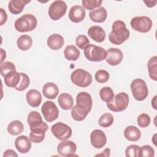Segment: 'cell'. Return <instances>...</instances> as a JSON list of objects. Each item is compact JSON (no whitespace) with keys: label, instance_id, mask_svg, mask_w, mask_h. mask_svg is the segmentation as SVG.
<instances>
[{"label":"cell","instance_id":"obj_5","mask_svg":"<svg viewBox=\"0 0 157 157\" xmlns=\"http://www.w3.org/2000/svg\"><path fill=\"white\" fill-rule=\"evenodd\" d=\"M134 98L139 101H144L148 94V90L145 82L141 78L133 80L130 85Z\"/></svg>","mask_w":157,"mask_h":157},{"label":"cell","instance_id":"obj_9","mask_svg":"<svg viewBox=\"0 0 157 157\" xmlns=\"http://www.w3.org/2000/svg\"><path fill=\"white\" fill-rule=\"evenodd\" d=\"M51 131L54 136L60 140H65L69 139L72 133L71 127L62 122H58L52 125Z\"/></svg>","mask_w":157,"mask_h":157},{"label":"cell","instance_id":"obj_46","mask_svg":"<svg viewBox=\"0 0 157 157\" xmlns=\"http://www.w3.org/2000/svg\"><path fill=\"white\" fill-rule=\"evenodd\" d=\"M144 3L146 4V6H147V7H154V6L156 5V2H157V1H156V0H155V1H144Z\"/></svg>","mask_w":157,"mask_h":157},{"label":"cell","instance_id":"obj_28","mask_svg":"<svg viewBox=\"0 0 157 157\" xmlns=\"http://www.w3.org/2000/svg\"><path fill=\"white\" fill-rule=\"evenodd\" d=\"M58 102L59 106L64 110L71 109L74 104V99L72 96L66 93H61L59 95L58 98Z\"/></svg>","mask_w":157,"mask_h":157},{"label":"cell","instance_id":"obj_36","mask_svg":"<svg viewBox=\"0 0 157 157\" xmlns=\"http://www.w3.org/2000/svg\"><path fill=\"white\" fill-rule=\"evenodd\" d=\"M12 71H16L15 66L13 63L10 61H5L1 63L0 71L2 77H4L5 75H6L7 74Z\"/></svg>","mask_w":157,"mask_h":157},{"label":"cell","instance_id":"obj_44","mask_svg":"<svg viewBox=\"0 0 157 157\" xmlns=\"http://www.w3.org/2000/svg\"><path fill=\"white\" fill-rule=\"evenodd\" d=\"M9 156H13V157H17L18 155L15 153V151L12 149H8L6 150L3 154V157H9Z\"/></svg>","mask_w":157,"mask_h":157},{"label":"cell","instance_id":"obj_40","mask_svg":"<svg viewBox=\"0 0 157 157\" xmlns=\"http://www.w3.org/2000/svg\"><path fill=\"white\" fill-rule=\"evenodd\" d=\"M137 124L141 128H146L150 123V117L147 113H141L137 117Z\"/></svg>","mask_w":157,"mask_h":157},{"label":"cell","instance_id":"obj_20","mask_svg":"<svg viewBox=\"0 0 157 157\" xmlns=\"http://www.w3.org/2000/svg\"><path fill=\"white\" fill-rule=\"evenodd\" d=\"M47 45L53 50H58L62 48L64 40L63 37L59 34H53L50 35L47 40Z\"/></svg>","mask_w":157,"mask_h":157},{"label":"cell","instance_id":"obj_17","mask_svg":"<svg viewBox=\"0 0 157 157\" xmlns=\"http://www.w3.org/2000/svg\"><path fill=\"white\" fill-rule=\"evenodd\" d=\"M26 98L28 104L33 107H37L42 102V94L37 90H29L26 94Z\"/></svg>","mask_w":157,"mask_h":157},{"label":"cell","instance_id":"obj_32","mask_svg":"<svg viewBox=\"0 0 157 157\" xmlns=\"http://www.w3.org/2000/svg\"><path fill=\"white\" fill-rule=\"evenodd\" d=\"M147 67L150 77L154 81L157 80V57L154 56L148 61Z\"/></svg>","mask_w":157,"mask_h":157},{"label":"cell","instance_id":"obj_39","mask_svg":"<svg viewBox=\"0 0 157 157\" xmlns=\"http://www.w3.org/2000/svg\"><path fill=\"white\" fill-rule=\"evenodd\" d=\"M155 155L154 149L148 145H145L139 147V157L142 156H151L153 157Z\"/></svg>","mask_w":157,"mask_h":157},{"label":"cell","instance_id":"obj_43","mask_svg":"<svg viewBox=\"0 0 157 157\" xmlns=\"http://www.w3.org/2000/svg\"><path fill=\"white\" fill-rule=\"evenodd\" d=\"M0 14H1V23L0 25H3L7 21V15L6 12V11L0 8Z\"/></svg>","mask_w":157,"mask_h":157},{"label":"cell","instance_id":"obj_23","mask_svg":"<svg viewBox=\"0 0 157 157\" xmlns=\"http://www.w3.org/2000/svg\"><path fill=\"white\" fill-rule=\"evenodd\" d=\"M42 93L46 98L53 99L58 96L59 93V88L55 83L48 82L43 86Z\"/></svg>","mask_w":157,"mask_h":157},{"label":"cell","instance_id":"obj_26","mask_svg":"<svg viewBox=\"0 0 157 157\" xmlns=\"http://www.w3.org/2000/svg\"><path fill=\"white\" fill-rule=\"evenodd\" d=\"M89 111L85 108L77 104L71 108V116L72 118L77 121H83L89 113Z\"/></svg>","mask_w":157,"mask_h":157},{"label":"cell","instance_id":"obj_4","mask_svg":"<svg viewBox=\"0 0 157 157\" xmlns=\"http://www.w3.org/2000/svg\"><path fill=\"white\" fill-rule=\"evenodd\" d=\"M71 80L75 85L85 88L91 85L93 81L91 74L82 69H77L71 75Z\"/></svg>","mask_w":157,"mask_h":157},{"label":"cell","instance_id":"obj_24","mask_svg":"<svg viewBox=\"0 0 157 157\" xmlns=\"http://www.w3.org/2000/svg\"><path fill=\"white\" fill-rule=\"evenodd\" d=\"M31 1L25 0H12L9 2L8 9L10 12L14 15H18L20 13L26 4L30 2Z\"/></svg>","mask_w":157,"mask_h":157},{"label":"cell","instance_id":"obj_49","mask_svg":"<svg viewBox=\"0 0 157 157\" xmlns=\"http://www.w3.org/2000/svg\"><path fill=\"white\" fill-rule=\"evenodd\" d=\"M156 134H155L154 135H153V137H152V140H153V144H155V145H156V137H155V136H156Z\"/></svg>","mask_w":157,"mask_h":157},{"label":"cell","instance_id":"obj_31","mask_svg":"<svg viewBox=\"0 0 157 157\" xmlns=\"http://www.w3.org/2000/svg\"><path fill=\"white\" fill-rule=\"evenodd\" d=\"M24 126L21 121L19 120H13L10 122L7 126L8 132L12 136H17L22 133Z\"/></svg>","mask_w":157,"mask_h":157},{"label":"cell","instance_id":"obj_18","mask_svg":"<svg viewBox=\"0 0 157 157\" xmlns=\"http://www.w3.org/2000/svg\"><path fill=\"white\" fill-rule=\"evenodd\" d=\"M76 104L85 108L90 112L93 105L91 95L85 91L79 93L76 97Z\"/></svg>","mask_w":157,"mask_h":157},{"label":"cell","instance_id":"obj_25","mask_svg":"<svg viewBox=\"0 0 157 157\" xmlns=\"http://www.w3.org/2000/svg\"><path fill=\"white\" fill-rule=\"evenodd\" d=\"M4 82L6 86L10 88H15L20 82V73L16 71H12L4 76Z\"/></svg>","mask_w":157,"mask_h":157},{"label":"cell","instance_id":"obj_45","mask_svg":"<svg viewBox=\"0 0 157 157\" xmlns=\"http://www.w3.org/2000/svg\"><path fill=\"white\" fill-rule=\"evenodd\" d=\"M110 155V148H105L104 151H102V153H100V154H98L96 155H95V156H109Z\"/></svg>","mask_w":157,"mask_h":157},{"label":"cell","instance_id":"obj_30","mask_svg":"<svg viewBox=\"0 0 157 157\" xmlns=\"http://www.w3.org/2000/svg\"><path fill=\"white\" fill-rule=\"evenodd\" d=\"M17 44L18 48L23 51L29 50L33 44L32 38L26 34L20 36L17 40Z\"/></svg>","mask_w":157,"mask_h":157},{"label":"cell","instance_id":"obj_21","mask_svg":"<svg viewBox=\"0 0 157 157\" xmlns=\"http://www.w3.org/2000/svg\"><path fill=\"white\" fill-rule=\"evenodd\" d=\"M27 121L29 126L30 130L43 125L45 122L42 121L40 114L37 111H31L29 113Z\"/></svg>","mask_w":157,"mask_h":157},{"label":"cell","instance_id":"obj_13","mask_svg":"<svg viewBox=\"0 0 157 157\" xmlns=\"http://www.w3.org/2000/svg\"><path fill=\"white\" fill-rule=\"evenodd\" d=\"M90 141L93 147L101 148L107 142V137L105 133L100 129H95L90 134Z\"/></svg>","mask_w":157,"mask_h":157},{"label":"cell","instance_id":"obj_48","mask_svg":"<svg viewBox=\"0 0 157 157\" xmlns=\"http://www.w3.org/2000/svg\"><path fill=\"white\" fill-rule=\"evenodd\" d=\"M156 96H155L153 100L151 101V105H152L153 107L154 108V109H155V110L157 109L156 106Z\"/></svg>","mask_w":157,"mask_h":157},{"label":"cell","instance_id":"obj_6","mask_svg":"<svg viewBox=\"0 0 157 157\" xmlns=\"http://www.w3.org/2000/svg\"><path fill=\"white\" fill-rule=\"evenodd\" d=\"M84 55L86 58L94 62H99L105 58L106 51L101 47L89 44L84 49Z\"/></svg>","mask_w":157,"mask_h":157},{"label":"cell","instance_id":"obj_14","mask_svg":"<svg viewBox=\"0 0 157 157\" xmlns=\"http://www.w3.org/2000/svg\"><path fill=\"white\" fill-rule=\"evenodd\" d=\"M48 126L46 123L42 126L33 129L29 134V139L31 142L38 144L42 142L45 138V132L47 131Z\"/></svg>","mask_w":157,"mask_h":157},{"label":"cell","instance_id":"obj_42","mask_svg":"<svg viewBox=\"0 0 157 157\" xmlns=\"http://www.w3.org/2000/svg\"><path fill=\"white\" fill-rule=\"evenodd\" d=\"M139 146L137 145H131L125 150V155L127 157H139Z\"/></svg>","mask_w":157,"mask_h":157},{"label":"cell","instance_id":"obj_27","mask_svg":"<svg viewBox=\"0 0 157 157\" xmlns=\"http://www.w3.org/2000/svg\"><path fill=\"white\" fill-rule=\"evenodd\" d=\"M124 136L127 140L136 142L140 139L141 132L137 127L134 126H128L124 131Z\"/></svg>","mask_w":157,"mask_h":157},{"label":"cell","instance_id":"obj_1","mask_svg":"<svg viewBox=\"0 0 157 157\" xmlns=\"http://www.w3.org/2000/svg\"><path fill=\"white\" fill-rule=\"evenodd\" d=\"M129 31L126 28L124 22L117 20L113 23L112 31L109 34V39L115 45H121L129 37Z\"/></svg>","mask_w":157,"mask_h":157},{"label":"cell","instance_id":"obj_47","mask_svg":"<svg viewBox=\"0 0 157 157\" xmlns=\"http://www.w3.org/2000/svg\"><path fill=\"white\" fill-rule=\"evenodd\" d=\"M1 63H2L3 60L6 58V52L2 49L1 48Z\"/></svg>","mask_w":157,"mask_h":157},{"label":"cell","instance_id":"obj_3","mask_svg":"<svg viewBox=\"0 0 157 157\" xmlns=\"http://www.w3.org/2000/svg\"><path fill=\"white\" fill-rule=\"evenodd\" d=\"M129 100L128 94L124 92H121L115 96L110 102H107V106L112 112H122L128 107Z\"/></svg>","mask_w":157,"mask_h":157},{"label":"cell","instance_id":"obj_19","mask_svg":"<svg viewBox=\"0 0 157 157\" xmlns=\"http://www.w3.org/2000/svg\"><path fill=\"white\" fill-rule=\"evenodd\" d=\"M88 34L91 39L97 42H102L105 38V31L99 26H91L88 30Z\"/></svg>","mask_w":157,"mask_h":157},{"label":"cell","instance_id":"obj_10","mask_svg":"<svg viewBox=\"0 0 157 157\" xmlns=\"http://www.w3.org/2000/svg\"><path fill=\"white\" fill-rule=\"evenodd\" d=\"M42 113L47 122H52L56 120L59 115V110L56 104L50 101H45L42 107Z\"/></svg>","mask_w":157,"mask_h":157},{"label":"cell","instance_id":"obj_11","mask_svg":"<svg viewBox=\"0 0 157 157\" xmlns=\"http://www.w3.org/2000/svg\"><path fill=\"white\" fill-rule=\"evenodd\" d=\"M76 144L71 140H63L57 147V151L61 156H72L76 152Z\"/></svg>","mask_w":157,"mask_h":157},{"label":"cell","instance_id":"obj_2","mask_svg":"<svg viewBox=\"0 0 157 157\" xmlns=\"http://www.w3.org/2000/svg\"><path fill=\"white\" fill-rule=\"evenodd\" d=\"M37 24V18L32 14L27 13L17 18L14 24L15 29L20 33L29 32L34 30Z\"/></svg>","mask_w":157,"mask_h":157},{"label":"cell","instance_id":"obj_34","mask_svg":"<svg viewBox=\"0 0 157 157\" xmlns=\"http://www.w3.org/2000/svg\"><path fill=\"white\" fill-rule=\"evenodd\" d=\"M113 122V117L110 113H105L102 114L98 120L99 126L103 128H107L110 126Z\"/></svg>","mask_w":157,"mask_h":157},{"label":"cell","instance_id":"obj_41","mask_svg":"<svg viewBox=\"0 0 157 157\" xmlns=\"http://www.w3.org/2000/svg\"><path fill=\"white\" fill-rule=\"evenodd\" d=\"M90 41L85 35H78L75 39L76 45L80 49L84 50L85 48L89 45Z\"/></svg>","mask_w":157,"mask_h":157},{"label":"cell","instance_id":"obj_33","mask_svg":"<svg viewBox=\"0 0 157 157\" xmlns=\"http://www.w3.org/2000/svg\"><path fill=\"white\" fill-rule=\"evenodd\" d=\"M99 96L102 101L107 103L110 102L114 97V93L110 87L105 86L100 90Z\"/></svg>","mask_w":157,"mask_h":157},{"label":"cell","instance_id":"obj_22","mask_svg":"<svg viewBox=\"0 0 157 157\" xmlns=\"http://www.w3.org/2000/svg\"><path fill=\"white\" fill-rule=\"evenodd\" d=\"M107 16L106 9L104 7H100L96 9L92 10L89 13L90 18L96 23L104 22Z\"/></svg>","mask_w":157,"mask_h":157},{"label":"cell","instance_id":"obj_37","mask_svg":"<svg viewBox=\"0 0 157 157\" xmlns=\"http://www.w3.org/2000/svg\"><path fill=\"white\" fill-rule=\"evenodd\" d=\"M109 72L105 70H98L94 75L95 80L97 82L100 83H104L108 81L109 79Z\"/></svg>","mask_w":157,"mask_h":157},{"label":"cell","instance_id":"obj_12","mask_svg":"<svg viewBox=\"0 0 157 157\" xmlns=\"http://www.w3.org/2000/svg\"><path fill=\"white\" fill-rule=\"evenodd\" d=\"M123 55L122 52L117 48H110L106 51L105 59L110 66H117L123 60Z\"/></svg>","mask_w":157,"mask_h":157},{"label":"cell","instance_id":"obj_29","mask_svg":"<svg viewBox=\"0 0 157 157\" xmlns=\"http://www.w3.org/2000/svg\"><path fill=\"white\" fill-rule=\"evenodd\" d=\"M80 51L74 45H67L64 50V55L66 59L70 61H76L80 56Z\"/></svg>","mask_w":157,"mask_h":157},{"label":"cell","instance_id":"obj_7","mask_svg":"<svg viewBox=\"0 0 157 157\" xmlns=\"http://www.w3.org/2000/svg\"><path fill=\"white\" fill-rule=\"evenodd\" d=\"M130 24L132 29L142 33L148 32L153 25L151 20L147 16L135 17L131 20Z\"/></svg>","mask_w":157,"mask_h":157},{"label":"cell","instance_id":"obj_35","mask_svg":"<svg viewBox=\"0 0 157 157\" xmlns=\"http://www.w3.org/2000/svg\"><path fill=\"white\" fill-rule=\"evenodd\" d=\"M20 75H21L20 81L19 82V83L14 88L17 91H22L25 90V89H26L28 87V86L29 85L30 79H29V77L28 76V75H26V74L21 72Z\"/></svg>","mask_w":157,"mask_h":157},{"label":"cell","instance_id":"obj_38","mask_svg":"<svg viewBox=\"0 0 157 157\" xmlns=\"http://www.w3.org/2000/svg\"><path fill=\"white\" fill-rule=\"evenodd\" d=\"M102 1L101 0H82L83 7L87 10H94V8L99 7Z\"/></svg>","mask_w":157,"mask_h":157},{"label":"cell","instance_id":"obj_15","mask_svg":"<svg viewBox=\"0 0 157 157\" xmlns=\"http://www.w3.org/2000/svg\"><path fill=\"white\" fill-rule=\"evenodd\" d=\"M85 10L81 6H72L69 13V20L74 23H79L83 20L85 17Z\"/></svg>","mask_w":157,"mask_h":157},{"label":"cell","instance_id":"obj_8","mask_svg":"<svg viewBox=\"0 0 157 157\" xmlns=\"http://www.w3.org/2000/svg\"><path fill=\"white\" fill-rule=\"evenodd\" d=\"M66 10V3L63 1L57 0L51 4L48 9V13L52 20L56 21L65 15Z\"/></svg>","mask_w":157,"mask_h":157},{"label":"cell","instance_id":"obj_16","mask_svg":"<svg viewBox=\"0 0 157 157\" xmlns=\"http://www.w3.org/2000/svg\"><path fill=\"white\" fill-rule=\"evenodd\" d=\"M15 146L20 153H26L31 148V142L26 136H20L15 139Z\"/></svg>","mask_w":157,"mask_h":157}]
</instances>
